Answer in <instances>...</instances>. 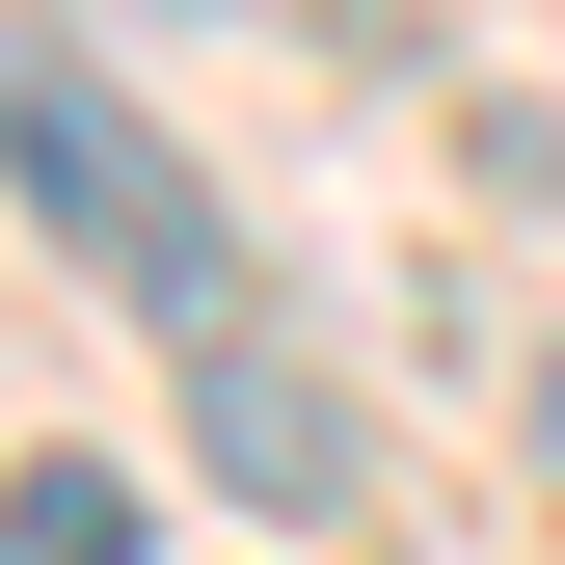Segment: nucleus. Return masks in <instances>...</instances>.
<instances>
[{"label":"nucleus","instance_id":"obj_3","mask_svg":"<svg viewBox=\"0 0 565 565\" xmlns=\"http://www.w3.org/2000/svg\"><path fill=\"white\" fill-rule=\"evenodd\" d=\"M0 565H135V484L108 458H28V484H0Z\"/></svg>","mask_w":565,"mask_h":565},{"label":"nucleus","instance_id":"obj_2","mask_svg":"<svg viewBox=\"0 0 565 565\" xmlns=\"http://www.w3.org/2000/svg\"><path fill=\"white\" fill-rule=\"evenodd\" d=\"M189 404H216V458L269 484V512H323V484H350V404H323V377H269V350H243V323H216V350H189Z\"/></svg>","mask_w":565,"mask_h":565},{"label":"nucleus","instance_id":"obj_4","mask_svg":"<svg viewBox=\"0 0 565 565\" xmlns=\"http://www.w3.org/2000/svg\"><path fill=\"white\" fill-rule=\"evenodd\" d=\"M539 458H565V377H539Z\"/></svg>","mask_w":565,"mask_h":565},{"label":"nucleus","instance_id":"obj_1","mask_svg":"<svg viewBox=\"0 0 565 565\" xmlns=\"http://www.w3.org/2000/svg\"><path fill=\"white\" fill-rule=\"evenodd\" d=\"M0 189H28V216L82 243L162 350H216V323H243V216H216V162H189V135L135 108L82 28H0Z\"/></svg>","mask_w":565,"mask_h":565}]
</instances>
